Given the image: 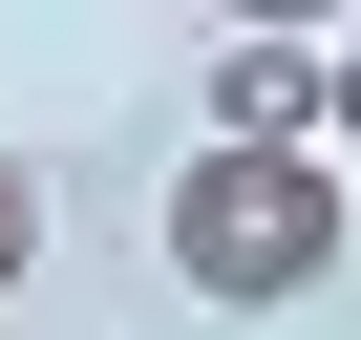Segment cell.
I'll return each mask as SVG.
<instances>
[{"mask_svg":"<svg viewBox=\"0 0 361 340\" xmlns=\"http://www.w3.org/2000/svg\"><path fill=\"white\" fill-rule=\"evenodd\" d=\"M319 64H340V43L234 22V43H213V149H319Z\"/></svg>","mask_w":361,"mask_h":340,"instance_id":"cell-2","label":"cell"},{"mask_svg":"<svg viewBox=\"0 0 361 340\" xmlns=\"http://www.w3.org/2000/svg\"><path fill=\"white\" fill-rule=\"evenodd\" d=\"M319 149H361V43H340V64H319Z\"/></svg>","mask_w":361,"mask_h":340,"instance_id":"cell-4","label":"cell"},{"mask_svg":"<svg viewBox=\"0 0 361 340\" xmlns=\"http://www.w3.org/2000/svg\"><path fill=\"white\" fill-rule=\"evenodd\" d=\"M22 277H43V170L0 149V298H22Z\"/></svg>","mask_w":361,"mask_h":340,"instance_id":"cell-3","label":"cell"},{"mask_svg":"<svg viewBox=\"0 0 361 340\" xmlns=\"http://www.w3.org/2000/svg\"><path fill=\"white\" fill-rule=\"evenodd\" d=\"M149 255H170V298H213V319H298L340 277V149H192Z\"/></svg>","mask_w":361,"mask_h":340,"instance_id":"cell-1","label":"cell"}]
</instances>
